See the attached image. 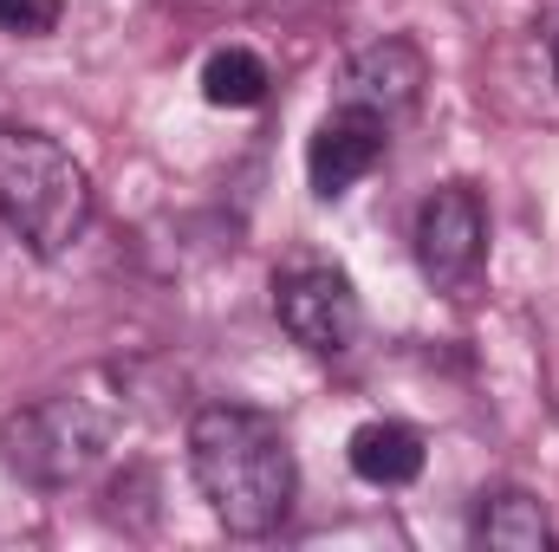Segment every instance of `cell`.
<instances>
[{"label":"cell","instance_id":"obj_8","mask_svg":"<svg viewBox=\"0 0 559 552\" xmlns=\"http://www.w3.org/2000/svg\"><path fill=\"white\" fill-rule=\"evenodd\" d=\"M423 461H429V448H423V435L411 422H365L352 435V468L371 488H411L423 475Z\"/></svg>","mask_w":559,"mask_h":552},{"label":"cell","instance_id":"obj_11","mask_svg":"<svg viewBox=\"0 0 559 552\" xmlns=\"http://www.w3.org/2000/svg\"><path fill=\"white\" fill-rule=\"evenodd\" d=\"M0 26L20 39H46L59 26V0H0Z\"/></svg>","mask_w":559,"mask_h":552},{"label":"cell","instance_id":"obj_4","mask_svg":"<svg viewBox=\"0 0 559 552\" xmlns=\"http://www.w3.org/2000/svg\"><path fill=\"white\" fill-rule=\"evenodd\" d=\"M274 312L280 325L293 332V345L319 351V358H338L358 345L365 332V305L352 292V279L338 267H319V261H299L274 279Z\"/></svg>","mask_w":559,"mask_h":552},{"label":"cell","instance_id":"obj_10","mask_svg":"<svg viewBox=\"0 0 559 552\" xmlns=\"http://www.w3.org/2000/svg\"><path fill=\"white\" fill-rule=\"evenodd\" d=\"M267 85H274V72H267V59L248 52V46H222V52H209V65H202V98L222 105V111H254V105H267Z\"/></svg>","mask_w":559,"mask_h":552},{"label":"cell","instance_id":"obj_12","mask_svg":"<svg viewBox=\"0 0 559 552\" xmlns=\"http://www.w3.org/2000/svg\"><path fill=\"white\" fill-rule=\"evenodd\" d=\"M554 65H559V46H554Z\"/></svg>","mask_w":559,"mask_h":552},{"label":"cell","instance_id":"obj_2","mask_svg":"<svg viewBox=\"0 0 559 552\" xmlns=\"http://www.w3.org/2000/svg\"><path fill=\"white\" fill-rule=\"evenodd\" d=\"M0 221L39 254H66L92 221V182L46 131H0Z\"/></svg>","mask_w":559,"mask_h":552},{"label":"cell","instance_id":"obj_5","mask_svg":"<svg viewBox=\"0 0 559 552\" xmlns=\"http://www.w3.org/2000/svg\"><path fill=\"white\" fill-rule=\"evenodd\" d=\"M411 248H417V267L429 286H468L481 274V254H488V215H481V195L449 182V189H429L417 208V228H411Z\"/></svg>","mask_w":559,"mask_h":552},{"label":"cell","instance_id":"obj_6","mask_svg":"<svg viewBox=\"0 0 559 552\" xmlns=\"http://www.w3.org/2000/svg\"><path fill=\"white\" fill-rule=\"evenodd\" d=\"M384 149H391V124L378 118V111H352V105H338L312 143H306V176H312V195L319 202H338L345 189H358L378 163H384Z\"/></svg>","mask_w":559,"mask_h":552},{"label":"cell","instance_id":"obj_1","mask_svg":"<svg viewBox=\"0 0 559 552\" xmlns=\"http://www.w3.org/2000/svg\"><path fill=\"white\" fill-rule=\"evenodd\" d=\"M189 468H195L209 514L241 540L274 533L293 514V488H299L293 448H286L280 422H267L261 410H241V404L202 410L189 422Z\"/></svg>","mask_w":559,"mask_h":552},{"label":"cell","instance_id":"obj_9","mask_svg":"<svg viewBox=\"0 0 559 552\" xmlns=\"http://www.w3.org/2000/svg\"><path fill=\"white\" fill-rule=\"evenodd\" d=\"M475 540L495 552H547L554 547V527H547V507L534 494L508 488V494H488L475 507Z\"/></svg>","mask_w":559,"mask_h":552},{"label":"cell","instance_id":"obj_3","mask_svg":"<svg viewBox=\"0 0 559 552\" xmlns=\"http://www.w3.org/2000/svg\"><path fill=\"white\" fill-rule=\"evenodd\" d=\"M105 442H111V416H98L92 397H72V391L26 404L20 416H7V429H0L7 461H13L26 481H39V488L79 481V475L105 455Z\"/></svg>","mask_w":559,"mask_h":552},{"label":"cell","instance_id":"obj_7","mask_svg":"<svg viewBox=\"0 0 559 552\" xmlns=\"http://www.w3.org/2000/svg\"><path fill=\"white\" fill-rule=\"evenodd\" d=\"M423 85H429V59H423L417 39H371L365 52H352L345 59V72H338V105H352V111H378L384 124L397 118V111H411L423 98Z\"/></svg>","mask_w":559,"mask_h":552}]
</instances>
